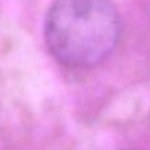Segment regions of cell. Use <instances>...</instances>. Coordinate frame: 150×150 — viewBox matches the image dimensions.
Returning a JSON list of instances; mask_svg holds the SVG:
<instances>
[{"label": "cell", "mask_w": 150, "mask_h": 150, "mask_svg": "<svg viewBox=\"0 0 150 150\" xmlns=\"http://www.w3.org/2000/svg\"><path fill=\"white\" fill-rule=\"evenodd\" d=\"M121 19L109 0H54L44 23L49 52L64 65L91 68L114 51Z\"/></svg>", "instance_id": "6da1fadb"}]
</instances>
